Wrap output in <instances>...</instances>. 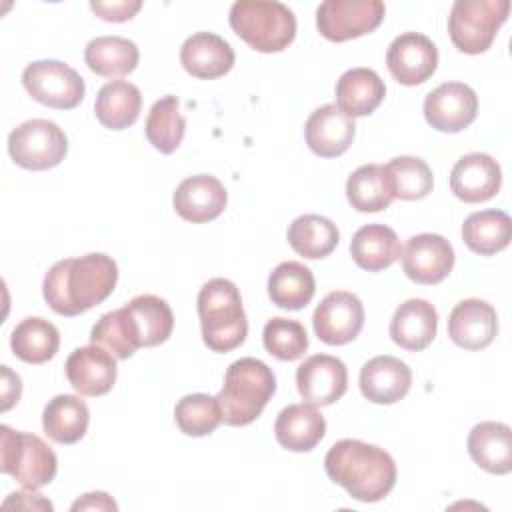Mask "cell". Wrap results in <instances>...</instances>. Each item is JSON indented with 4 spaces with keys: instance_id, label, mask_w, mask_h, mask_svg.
I'll list each match as a JSON object with an SVG mask.
<instances>
[{
    "instance_id": "obj_1",
    "label": "cell",
    "mask_w": 512,
    "mask_h": 512,
    "mask_svg": "<svg viewBox=\"0 0 512 512\" xmlns=\"http://www.w3.org/2000/svg\"><path fill=\"white\" fill-rule=\"evenodd\" d=\"M116 282V262L102 252H92L56 262L44 276L42 292L56 314L78 316L104 302Z\"/></svg>"
},
{
    "instance_id": "obj_2",
    "label": "cell",
    "mask_w": 512,
    "mask_h": 512,
    "mask_svg": "<svg viewBox=\"0 0 512 512\" xmlns=\"http://www.w3.org/2000/svg\"><path fill=\"white\" fill-rule=\"evenodd\" d=\"M324 468L328 478L358 502H378L396 484L394 458L380 446L344 438L330 446Z\"/></svg>"
},
{
    "instance_id": "obj_3",
    "label": "cell",
    "mask_w": 512,
    "mask_h": 512,
    "mask_svg": "<svg viewBox=\"0 0 512 512\" xmlns=\"http://www.w3.org/2000/svg\"><path fill=\"white\" fill-rule=\"evenodd\" d=\"M276 378L268 364L258 358H240L226 368L224 386L216 400L222 412V422L228 426H246L254 422L272 394Z\"/></svg>"
},
{
    "instance_id": "obj_4",
    "label": "cell",
    "mask_w": 512,
    "mask_h": 512,
    "mask_svg": "<svg viewBox=\"0 0 512 512\" xmlns=\"http://www.w3.org/2000/svg\"><path fill=\"white\" fill-rule=\"evenodd\" d=\"M198 316L204 344L214 352L238 348L248 334L240 290L226 278H212L200 288Z\"/></svg>"
},
{
    "instance_id": "obj_5",
    "label": "cell",
    "mask_w": 512,
    "mask_h": 512,
    "mask_svg": "<svg viewBox=\"0 0 512 512\" xmlns=\"http://www.w3.org/2000/svg\"><path fill=\"white\" fill-rule=\"evenodd\" d=\"M232 30L256 52H282L296 36L294 12L274 0H238L230 8Z\"/></svg>"
},
{
    "instance_id": "obj_6",
    "label": "cell",
    "mask_w": 512,
    "mask_h": 512,
    "mask_svg": "<svg viewBox=\"0 0 512 512\" xmlns=\"http://www.w3.org/2000/svg\"><path fill=\"white\" fill-rule=\"evenodd\" d=\"M0 452V470L10 474L26 490H38L56 476V454L36 434L0 426Z\"/></svg>"
},
{
    "instance_id": "obj_7",
    "label": "cell",
    "mask_w": 512,
    "mask_h": 512,
    "mask_svg": "<svg viewBox=\"0 0 512 512\" xmlns=\"http://www.w3.org/2000/svg\"><path fill=\"white\" fill-rule=\"evenodd\" d=\"M508 0H456L448 16V32L464 54L486 52L498 28L506 22Z\"/></svg>"
},
{
    "instance_id": "obj_8",
    "label": "cell",
    "mask_w": 512,
    "mask_h": 512,
    "mask_svg": "<svg viewBox=\"0 0 512 512\" xmlns=\"http://www.w3.org/2000/svg\"><path fill=\"white\" fill-rule=\"evenodd\" d=\"M8 152L10 158L26 170H48L64 160L68 140L56 122L32 118L10 132Z\"/></svg>"
},
{
    "instance_id": "obj_9",
    "label": "cell",
    "mask_w": 512,
    "mask_h": 512,
    "mask_svg": "<svg viewBox=\"0 0 512 512\" xmlns=\"http://www.w3.org/2000/svg\"><path fill=\"white\" fill-rule=\"evenodd\" d=\"M22 84L32 100L56 108H76L86 92L82 76L60 60H36L22 72Z\"/></svg>"
},
{
    "instance_id": "obj_10",
    "label": "cell",
    "mask_w": 512,
    "mask_h": 512,
    "mask_svg": "<svg viewBox=\"0 0 512 512\" xmlns=\"http://www.w3.org/2000/svg\"><path fill=\"white\" fill-rule=\"evenodd\" d=\"M384 12L380 0H326L316 10V26L324 38L346 42L376 30Z\"/></svg>"
},
{
    "instance_id": "obj_11",
    "label": "cell",
    "mask_w": 512,
    "mask_h": 512,
    "mask_svg": "<svg viewBox=\"0 0 512 512\" xmlns=\"http://www.w3.org/2000/svg\"><path fill=\"white\" fill-rule=\"evenodd\" d=\"M316 336L328 346L352 342L364 326V306L360 298L346 290L330 292L316 306L312 316Z\"/></svg>"
},
{
    "instance_id": "obj_12",
    "label": "cell",
    "mask_w": 512,
    "mask_h": 512,
    "mask_svg": "<svg viewBox=\"0 0 512 512\" xmlns=\"http://www.w3.org/2000/svg\"><path fill=\"white\" fill-rule=\"evenodd\" d=\"M478 114V96L464 82H444L424 98V118L438 132H460Z\"/></svg>"
},
{
    "instance_id": "obj_13",
    "label": "cell",
    "mask_w": 512,
    "mask_h": 512,
    "mask_svg": "<svg viewBox=\"0 0 512 512\" xmlns=\"http://www.w3.org/2000/svg\"><path fill=\"white\" fill-rule=\"evenodd\" d=\"M386 66L396 82L418 86L436 72L438 48L420 32H404L388 46Z\"/></svg>"
},
{
    "instance_id": "obj_14",
    "label": "cell",
    "mask_w": 512,
    "mask_h": 512,
    "mask_svg": "<svg viewBox=\"0 0 512 512\" xmlns=\"http://www.w3.org/2000/svg\"><path fill=\"white\" fill-rule=\"evenodd\" d=\"M400 258L404 274L418 284H438L454 268V248L440 234L410 236Z\"/></svg>"
},
{
    "instance_id": "obj_15",
    "label": "cell",
    "mask_w": 512,
    "mask_h": 512,
    "mask_svg": "<svg viewBox=\"0 0 512 512\" xmlns=\"http://www.w3.org/2000/svg\"><path fill=\"white\" fill-rule=\"evenodd\" d=\"M296 386L308 404L328 406L344 396L348 388V370L336 356L314 354L298 366Z\"/></svg>"
},
{
    "instance_id": "obj_16",
    "label": "cell",
    "mask_w": 512,
    "mask_h": 512,
    "mask_svg": "<svg viewBox=\"0 0 512 512\" xmlns=\"http://www.w3.org/2000/svg\"><path fill=\"white\" fill-rule=\"evenodd\" d=\"M116 374L114 356L98 344L80 346L66 360V378L82 396H102L110 392Z\"/></svg>"
},
{
    "instance_id": "obj_17",
    "label": "cell",
    "mask_w": 512,
    "mask_h": 512,
    "mask_svg": "<svg viewBox=\"0 0 512 512\" xmlns=\"http://www.w3.org/2000/svg\"><path fill=\"white\" fill-rule=\"evenodd\" d=\"M502 184L500 164L484 152L464 154L450 172V188L456 198L478 204L494 198Z\"/></svg>"
},
{
    "instance_id": "obj_18",
    "label": "cell",
    "mask_w": 512,
    "mask_h": 512,
    "mask_svg": "<svg viewBox=\"0 0 512 512\" xmlns=\"http://www.w3.org/2000/svg\"><path fill=\"white\" fill-rule=\"evenodd\" d=\"M120 310L136 348L158 346L172 334L174 314L166 300L154 294H140Z\"/></svg>"
},
{
    "instance_id": "obj_19",
    "label": "cell",
    "mask_w": 512,
    "mask_h": 512,
    "mask_svg": "<svg viewBox=\"0 0 512 512\" xmlns=\"http://www.w3.org/2000/svg\"><path fill=\"white\" fill-rule=\"evenodd\" d=\"M226 202V188L210 174L188 176L178 184L172 198L176 214L192 224H204L218 218L224 212Z\"/></svg>"
},
{
    "instance_id": "obj_20",
    "label": "cell",
    "mask_w": 512,
    "mask_h": 512,
    "mask_svg": "<svg viewBox=\"0 0 512 512\" xmlns=\"http://www.w3.org/2000/svg\"><path fill=\"white\" fill-rule=\"evenodd\" d=\"M498 334V316L492 304L480 298L458 302L448 316V336L466 350H482Z\"/></svg>"
},
{
    "instance_id": "obj_21",
    "label": "cell",
    "mask_w": 512,
    "mask_h": 512,
    "mask_svg": "<svg viewBox=\"0 0 512 512\" xmlns=\"http://www.w3.org/2000/svg\"><path fill=\"white\" fill-rule=\"evenodd\" d=\"M354 118L346 116L336 104L316 108L304 126L308 148L322 158H336L344 154L354 140Z\"/></svg>"
},
{
    "instance_id": "obj_22",
    "label": "cell",
    "mask_w": 512,
    "mask_h": 512,
    "mask_svg": "<svg viewBox=\"0 0 512 512\" xmlns=\"http://www.w3.org/2000/svg\"><path fill=\"white\" fill-rule=\"evenodd\" d=\"M360 392L374 404H394L412 386L410 368L394 356H374L360 370Z\"/></svg>"
},
{
    "instance_id": "obj_23",
    "label": "cell",
    "mask_w": 512,
    "mask_h": 512,
    "mask_svg": "<svg viewBox=\"0 0 512 512\" xmlns=\"http://www.w3.org/2000/svg\"><path fill=\"white\" fill-rule=\"evenodd\" d=\"M180 62L188 74L202 80H214L234 66L232 46L218 34L196 32L180 48Z\"/></svg>"
},
{
    "instance_id": "obj_24",
    "label": "cell",
    "mask_w": 512,
    "mask_h": 512,
    "mask_svg": "<svg viewBox=\"0 0 512 512\" xmlns=\"http://www.w3.org/2000/svg\"><path fill=\"white\" fill-rule=\"evenodd\" d=\"M438 312L422 298L402 302L390 320V338L404 350L420 352L436 336Z\"/></svg>"
},
{
    "instance_id": "obj_25",
    "label": "cell",
    "mask_w": 512,
    "mask_h": 512,
    "mask_svg": "<svg viewBox=\"0 0 512 512\" xmlns=\"http://www.w3.org/2000/svg\"><path fill=\"white\" fill-rule=\"evenodd\" d=\"M326 432V420L314 404H290L280 410L274 436L278 444L292 452H310Z\"/></svg>"
},
{
    "instance_id": "obj_26",
    "label": "cell",
    "mask_w": 512,
    "mask_h": 512,
    "mask_svg": "<svg viewBox=\"0 0 512 512\" xmlns=\"http://www.w3.org/2000/svg\"><path fill=\"white\" fill-rule=\"evenodd\" d=\"M470 458L490 474L512 470V430L504 422H480L468 434Z\"/></svg>"
},
{
    "instance_id": "obj_27",
    "label": "cell",
    "mask_w": 512,
    "mask_h": 512,
    "mask_svg": "<svg viewBox=\"0 0 512 512\" xmlns=\"http://www.w3.org/2000/svg\"><path fill=\"white\" fill-rule=\"evenodd\" d=\"M386 86L370 68L346 70L336 82V106L350 118L372 114L384 100Z\"/></svg>"
},
{
    "instance_id": "obj_28",
    "label": "cell",
    "mask_w": 512,
    "mask_h": 512,
    "mask_svg": "<svg viewBox=\"0 0 512 512\" xmlns=\"http://www.w3.org/2000/svg\"><path fill=\"white\" fill-rule=\"evenodd\" d=\"M402 254L396 232L384 224H366L356 230L350 242L352 260L368 272L392 266Z\"/></svg>"
},
{
    "instance_id": "obj_29",
    "label": "cell",
    "mask_w": 512,
    "mask_h": 512,
    "mask_svg": "<svg viewBox=\"0 0 512 512\" xmlns=\"http://www.w3.org/2000/svg\"><path fill=\"white\" fill-rule=\"evenodd\" d=\"M90 422V412L84 400L72 394L54 396L42 414L46 436L58 444H74L84 438Z\"/></svg>"
},
{
    "instance_id": "obj_30",
    "label": "cell",
    "mask_w": 512,
    "mask_h": 512,
    "mask_svg": "<svg viewBox=\"0 0 512 512\" xmlns=\"http://www.w3.org/2000/svg\"><path fill=\"white\" fill-rule=\"evenodd\" d=\"M142 108L140 90L126 80H112L98 90L94 112L102 126L124 130L138 120Z\"/></svg>"
},
{
    "instance_id": "obj_31",
    "label": "cell",
    "mask_w": 512,
    "mask_h": 512,
    "mask_svg": "<svg viewBox=\"0 0 512 512\" xmlns=\"http://www.w3.org/2000/svg\"><path fill=\"white\" fill-rule=\"evenodd\" d=\"M314 292V274L300 262H282L268 276V296L284 310H302L312 300Z\"/></svg>"
},
{
    "instance_id": "obj_32",
    "label": "cell",
    "mask_w": 512,
    "mask_h": 512,
    "mask_svg": "<svg viewBox=\"0 0 512 512\" xmlns=\"http://www.w3.org/2000/svg\"><path fill=\"white\" fill-rule=\"evenodd\" d=\"M512 238V220L502 210H480L470 214L462 224L464 244L480 254L492 256L504 250Z\"/></svg>"
},
{
    "instance_id": "obj_33",
    "label": "cell",
    "mask_w": 512,
    "mask_h": 512,
    "mask_svg": "<svg viewBox=\"0 0 512 512\" xmlns=\"http://www.w3.org/2000/svg\"><path fill=\"white\" fill-rule=\"evenodd\" d=\"M138 46L122 36H98L86 44L84 60L88 68L104 78L130 74L138 64Z\"/></svg>"
},
{
    "instance_id": "obj_34",
    "label": "cell",
    "mask_w": 512,
    "mask_h": 512,
    "mask_svg": "<svg viewBox=\"0 0 512 512\" xmlns=\"http://www.w3.org/2000/svg\"><path fill=\"white\" fill-rule=\"evenodd\" d=\"M10 346L22 362L44 364L58 352L60 332L52 322L40 316H30L16 324L10 336Z\"/></svg>"
},
{
    "instance_id": "obj_35",
    "label": "cell",
    "mask_w": 512,
    "mask_h": 512,
    "mask_svg": "<svg viewBox=\"0 0 512 512\" xmlns=\"http://www.w3.org/2000/svg\"><path fill=\"white\" fill-rule=\"evenodd\" d=\"M288 244L304 258H326L338 244L340 232L336 224L320 214L298 216L288 228Z\"/></svg>"
},
{
    "instance_id": "obj_36",
    "label": "cell",
    "mask_w": 512,
    "mask_h": 512,
    "mask_svg": "<svg viewBox=\"0 0 512 512\" xmlns=\"http://www.w3.org/2000/svg\"><path fill=\"white\" fill-rule=\"evenodd\" d=\"M186 120L180 114V100L172 94L156 100L148 112L144 132L148 142L162 154H172L184 138Z\"/></svg>"
},
{
    "instance_id": "obj_37",
    "label": "cell",
    "mask_w": 512,
    "mask_h": 512,
    "mask_svg": "<svg viewBox=\"0 0 512 512\" xmlns=\"http://www.w3.org/2000/svg\"><path fill=\"white\" fill-rule=\"evenodd\" d=\"M346 198L358 212H380L394 200L388 188L384 166L364 164L346 180Z\"/></svg>"
},
{
    "instance_id": "obj_38",
    "label": "cell",
    "mask_w": 512,
    "mask_h": 512,
    "mask_svg": "<svg viewBox=\"0 0 512 512\" xmlns=\"http://www.w3.org/2000/svg\"><path fill=\"white\" fill-rule=\"evenodd\" d=\"M392 198L420 200L432 192L434 178L430 166L418 156H396L384 166Z\"/></svg>"
},
{
    "instance_id": "obj_39",
    "label": "cell",
    "mask_w": 512,
    "mask_h": 512,
    "mask_svg": "<svg viewBox=\"0 0 512 512\" xmlns=\"http://www.w3.org/2000/svg\"><path fill=\"white\" fill-rule=\"evenodd\" d=\"M174 420L186 436H208L222 422L218 400L208 394H186L176 402Z\"/></svg>"
},
{
    "instance_id": "obj_40",
    "label": "cell",
    "mask_w": 512,
    "mask_h": 512,
    "mask_svg": "<svg viewBox=\"0 0 512 512\" xmlns=\"http://www.w3.org/2000/svg\"><path fill=\"white\" fill-rule=\"evenodd\" d=\"M264 348L278 360L292 362L304 356L308 350L306 328L298 320L274 316L266 322L262 332Z\"/></svg>"
},
{
    "instance_id": "obj_41",
    "label": "cell",
    "mask_w": 512,
    "mask_h": 512,
    "mask_svg": "<svg viewBox=\"0 0 512 512\" xmlns=\"http://www.w3.org/2000/svg\"><path fill=\"white\" fill-rule=\"evenodd\" d=\"M90 8L96 12V16H100L102 20L108 22H126L130 20L140 8L142 2L140 0H118V2H102V0H92Z\"/></svg>"
},
{
    "instance_id": "obj_42",
    "label": "cell",
    "mask_w": 512,
    "mask_h": 512,
    "mask_svg": "<svg viewBox=\"0 0 512 512\" xmlns=\"http://www.w3.org/2000/svg\"><path fill=\"white\" fill-rule=\"evenodd\" d=\"M22 392V384H20V376L14 374L8 366H2V410H8L14 402H18Z\"/></svg>"
},
{
    "instance_id": "obj_43",
    "label": "cell",
    "mask_w": 512,
    "mask_h": 512,
    "mask_svg": "<svg viewBox=\"0 0 512 512\" xmlns=\"http://www.w3.org/2000/svg\"><path fill=\"white\" fill-rule=\"evenodd\" d=\"M72 510H118L116 502L106 492H90L72 504Z\"/></svg>"
},
{
    "instance_id": "obj_44",
    "label": "cell",
    "mask_w": 512,
    "mask_h": 512,
    "mask_svg": "<svg viewBox=\"0 0 512 512\" xmlns=\"http://www.w3.org/2000/svg\"><path fill=\"white\" fill-rule=\"evenodd\" d=\"M30 496H32V490L30 492H14V494H10V498H6L4 500V508H10L12 504L16 506V508H40V510H52V504L48 502V500H44L40 494H34V498L30 500Z\"/></svg>"
}]
</instances>
